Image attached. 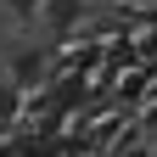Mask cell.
I'll return each mask as SVG.
<instances>
[{
    "instance_id": "obj_1",
    "label": "cell",
    "mask_w": 157,
    "mask_h": 157,
    "mask_svg": "<svg viewBox=\"0 0 157 157\" xmlns=\"http://www.w3.org/2000/svg\"><path fill=\"white\" fill-rule=\"evenodd\" d=\"M78 17H84V0H45L34 23H45V28H56V34H73Z\"/></svg>"
},
{
    "instance_id": "obj_2",
    "label": "cell",
    "mask_w": 157,
    "mask_h": 157,
    "mask_svg": "<svg viewBox=\"0 0 157 157\" xmlns=\"http://www.w3.org/2000/svg\"><path fill=\"white\" fill-rule=\"evenodd\" d=\"M17 118H23V90H17L11 73H0V135H6Z\"/></svg>"
},
{
    "instance_id": "obj_3",
    "label": "cell",
    "mask_w": 157,
    "mask_h": 157,
    "mask_svg": "<svg viewBox=\"0 0 157 157\" xmlns=\"http://www.w3.org/2000/svg\"><path fill=\"white\" fill-rule=\"evenodd\" d=\"M11 78H17V90L39 84V78H45V56H39V51H23V56H17V67H11Z\"/></svg>"
},
{
    "instance_id": "obj_4",
    "label": "cell",
    "mask_w": 157,
    "mask_h": 157,
    "mask_svg": "<svg viewBox=\"0 0 157 157\" xmlns=\"http://www.w3.org/2000/svg\"><path fill=\"white\" fill-rule=\"evenodd\" d=\"M39 6H45V0H6V11L17 17V23H34V17H39Z\"/></svg>"
}]
</instances>
